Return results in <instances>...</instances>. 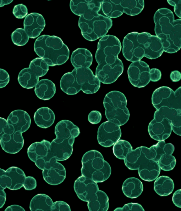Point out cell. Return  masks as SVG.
Wrapping results in <instances>:
<instances>
[{
	"instance_id": "6da1fadb",
	"label": "cell",
	"mask_w": 181,
	"mask_h": 211,
	"mask_svg": "<svg viewBox=\"0 0 181 211\" xmlns=\"http://www.w3.org/2000/svg\"><path fill=\"white\" fill-rule=\"evenodd\" d=\"M121 48L119 39L112 35H106L99 40L95 54L98 64L96 76L101 82L112 83L123 73V64L118 57Z\"/></svg>"
},
{
	"instance_id": "7a4b0ae2",
	"label": "cell",
	"mask_w": 181,
	"mask_h": 211,
	"mask_svg": "<svg viewBox=\"0 0 181 211\" xmlns=\"http://www.w3.org/2000/svg\"><path fill=\"white\" fill-rule=\"evenodd\" d=\"M122 44L124 57L132 62L141 60L144 57L155 59L164 52L160 39L147 32L129 33L124 37Z\"/></svg>"
},
{
	"instance_id": "3957f363",
	"label": "cell",
	"mask_w": 181,
	"mask_h": 211,
	"mask_svg": "<svg viewBox=\"0 0 181 211\" xmlns=\"http://www.w3.org/2000/svg\"><path fill=\"white\" fill-rule=\"evenodd\" d=\"M153 20L155 32L161 40L164 51L172 54L181 47V19H174L173 12L166 8L158 9Z\"/></svg>"
},
{
	"instance_id": "277c9868",
	"label": "cell",
	"mask_w": 181,
	"mask_h": 211,
	"mask_svg": "<svg viewBox=\"0 0 181 211\" xmlns=\"http://www.w3.org/2000/svg\"><path fill=\"white\" fill-rule=\"evenodd\" d=\"M60 85L61 90L68 95L76 94L80 90L91 94L98 91L101 82L89 68H75L63 75Z\"/></svg>"
},
{
	"instance_id": "5b68a950",
	"label": "cell",
	"mask_w": 181,
	"mask_h": 211,
	"mask_svg": "<svg viewBox=\"0 0 181 211\" xmlns=\"http://www.w3.org/2000/svg\"><path fill=\"white\" fill-rule=\"evenodd\" d=\"M34 51L49 66L63 65L69 58V50L59 37L43 35L38 37L34 44Z\"/></svg>"
},
{
	"instance_id": "8992f818",
	"label": "cell",
	"mask_w": 181,
	"mask_h": 211,
	"mask_svg": "<svg viewBox=\"0 0 181 211\" xmlns=\"http://www.w3.org/2000/svg\"><path fill=\"white\" fill-rule=\"evenodd\" d=\"M80 133L79 127L68 120L58 122L55 128V139L50 143V150L58 161L68 159L72 155L74 139Z\"/></svg>"
},
{
	"instance_id": "52a82bcc",
	"label": "cell",
	"mask_w": 181,
	"mask_h": 211,
	"mask_svg": "<svg viewBox=\"0 0 181 211\" xmlns=\"http://www.w3.org/2000/svg\"><path fill=\"white\" fill-rule=\"evenodd\" d=\"M81 175L97 183L107 180L111 173L109 164L104 160L101 154L96 150L89 151L83 155L81 160Z\"/></svg>"
},
{
	"instance_id": "ba28073f",
	"label": "cell",
	"mask_w": 181,
	"mask_h": 211,
	"mask_svg": "<svg viewBox=\"0 0 181 211\" xmlns=\"http://www.w3.org/2000/svg\"><path fill=\"white\" fill-rule=\"evenodd\" d=\"M103 104L108 121L120 126L129 120L130 114L126 107L127 100L122 92L115 90L109 92L105 95Z\"/></svg>"
},
{
	"instance_id": "9c48e42d",
	"label": "cell",
	"mask_w": 181,
	"mask_h": 211,
	"mask_svg": "<svg viewBox=\"0 0 181 211\" xmlns=\"http://www.w3.org/2000/svg\"><path fill=\"white\" fill-rule=\"evenodd\" d=\"M144 7L143 0H103L101 5L103 13L110 18H118L123 13L131 16L137 15Z\"/></svg>"
},
{
	"instance_id": "30bf717a",
	"label": "cell",
	"mask_w": 181,
	"mask_h": 211,
	"mask_svg": "<svg viewBox=\"0 0 181 211\" xmlns=\"http://www.w3.org/2000/svg\"><path fill=\"white\" fill-rule=\"evenodd\" d=\"M112 25L111 18L101 14L90 20L80 16L79 26L82 35L86 40L92 41L106 35Z\"/></svg>"
},
{
	"instance_id": "8fae6325",
	"label": "cell",
	"mask_w": 181,
	"mask_h": 211,
	"mask_svg": "<svg viewBox=\"0 0 181 211\" xmlns=\"http://www.w3.org/2000/svg\"><path fill=\"white\" fill-rule=\"evenodd\" d=\"M0 141L2 149L8 153H17L24 146L22 133L3 118L0 117Z\"/></svg>"
},
{
	"instance_id": "7c38bea8",
	"label": "cell",
	"mask_w": 181,
	"mask_h": 211,
	"mask_svg": "<svg viewBox=\"0 0 181 211\" xmlns=\"http://www.w3.org/2000/svg\"><path fill=\"white\" fill-rule=\"evenodd\" d=\"M49 70V66L40 57L33 60L29 67L19 72L18 80L19 84L26 89L33 88L39 81L40 77L45 76Z\"/></svg>"
},
{
	"instance_id": "4fadbf2b",
	"label": "cell",
	"mask_w": 181,
	"mask_h": 211,
	"mask_svg": "<svg viewBox=\"0 0 181 211\" xmlns=\"http://www.w3.org/2000/svg\"><path fill=\"white\" fill-rule=\"evenodd\" d=\"M50 142L43 140L40 142L32 143L27 149L29 159L35 163L40 169L50 168L58 161L53 156L50 150Z\"/></svg>"
},
{
	"instance_id": "5bb4252c",
	"label": "cell",
	"mask_w": 181,
	"mask_h": 211,
	"mask_svg": "<svg viewBox=\"0 0 181 211\" xmlns=\"http://www.w3.org/2000/svg\"><path fill=\"white\" fill-rule=\"evenodd\" d=\"M151 101L156 110L162 106L181 110V87L175 91L167 86L158 88L153 93Z\"/></svg>"
},
{
	"instance_id": "9a60e30c",
	"label": "cell",
	"mask_w": 181,
	"mask_h": 211,
	"mask_svg": "<svg viewBox=\"0 0 181 211\" xmlns=\"http://www.w3.org/2000/svg\"><path fill=\"white\" fill-rule=\"evenodd\" d=\"M150 70L149 65L144 61L140 60L132 62L127 71L130 82L138 88L145 87L150 81Z\"/></svg>"
},
{
	"instance_id": "2e32d148",
	"label": "cell",
	"mask_w": 181,
	"mask_h": 211,
	"mask_svg": "<svg viewBox=\"0 0 181 211\" xmlns=\"http://www.w3.org/2000/svg\"><path fill=\"white\" fill-rule=\"evenodd\" d=\"M103 0H71L70 8L75 14L82 16L86 20H90L98 16Z\"/></svg>"
},
{
	"instance_id": "e0dca14e",
	"label": "cell",
	"mask_w": 181,
	"mask_h": 211,
	"mask_svg": "<svg viewBox=\"0 0 181 211\" xmlns=\"http://www.w3.org/2000/svg\"><path fill=\"white\" fill-rule=\"evenodd\" d=\"M0 170V190L7 188L15 190L23 186L26 176L21 169L12 166L6 171L2 168Z\"/></svg>"
},
{
	"instance_id": "ac0fdd59",
	"label": "cell",
	"mask_w": 181,
	"mask_h": 211,
	"mask_svg": "<svg viewBox=\"0 0 181 211\" xmlns=\"http://www.w3.org/2000/svg\"><path fill=\"white\" fill-rule=\"evenodd\" d=\"M122 133L120 126L107 121L101 123L97 131V140L102 146H112L119 140Z\"/></svg>"
},
{
	"instance_id": "d6986e66",
	"label": "cell",
	"mask_w": 181,
	"mask_h": 211,
	"mask_svg": "<svg viewBox=\"0 0 181 211\" xmlns=\"http://www.w3.org/2000/svg\"><path fill=\"white\" fill-rule=\"evenodd\" d=\"M163 118L169 121L172 130L175 134L181 135V110L162 107L155 112L154 119L160 121Z\"/></svg>"
},
{
	"instance_id": "ffe728a7",
	"label": "cell",
	"mask_w": 181,
	"mask_h": 211,
	"mask_svg": "<svg viewBox=\"0 0 181 211\" xmlns=\"http://www.w3.org/2000/svg\"><path fill=\"white\" fill-rule=\"evenodd\" d=\"M74 187L78 197L86 202H88L90 197L99 190L97 183L82 175L75 181Z\"/></svg>"
},
{
	"instance_id": "44dd1931",
	"label": "cell",
	"mask_w": 181,
	"mask_h": 211,
	"mask_svg": "<svg viewBox=\"0 0 181 211\" xmlns=\"http://www.w3.org/2000/svg\"><path fill=\"white\" fill-rule=\"evenodd\" d=\"M147 147L144 146L145 155L142 159L138 170L140 177L147 181L156 179L160 174L161 169L157 162L148 158Z\"/></svg>"
},
{
	"instance_id": "7402d4cb",
	"label": "cell",
	"mask_w": 181,
	"mask_h": 211,
	"mask_svg": "<svg viewBox=\"0 0 181 211\" xmlns=\"http://www.w3.org/2000/svg\"><path fill=\"white\" fill-rule=\"evenodd\" d=\"M45 26V21L43 17L37 13H32L28 14L24 21V29L29 37L31 38L38 37Z\"/></svg>"
},
{
	"instance_id": "603a6c76",
	"label": "cell",
	"mask_w": 181,
	"mask_h": 211,
	"mask_svg": "<svg viewBox=\"0 0 181 211\" xmlns=\"http://www.w3.org/2000/svg\"><path fill=\"white\" fill-rule=\"evenodd\" d=\"M148 130L152 139L159 141L164 140L170 136L172 128L170 122L167 119L157 121L153 118L149 124Z\"/></svg>"
},
{
	"instance_id": "cb8c5ba5",
	"label": "cell",
	"mask_w": 181,
	"mask_h": 211,
	"mask_svg": "<svg viewBox=\"0 0 181 211\" xmlns=\"http://www.w3.org/2000/svg\"><path fill=\"white\" fill-rule=\"evenodd\" d=\"M43 178L49 184L57 185L61 183L66 176V169L61 163L56 162L48 169H44L42 171Z\"/></svg>"
},
{
	"instance_id": "d4e9b609",
	"label": "cell",
	"mask_w": 181,
	"mask_h": 211,
	"mask_svg": "<svg viewBox=\"0 0 181 211\" xmlns=\"http://www.w3.org/2000/svg\"><path fill=\"white\" fill-rule=\"evenodd\" d=\"M7 120L8 123L13 125L22 133L28 130L31 123L29 114L22 110H16L12 111L9 115Z\"/></svg>"
},
{
	"instance_id": "484cf974",
	"label": "cell",
	"mask_w": 181,
	"mask_h": 211,
	"mask_svg": "<svg viewBox=\"0 0 181 211\" xmlns=\"http://www.w3.org/2000/svg\"><path fill=\"white\" fill-rule=\"evenodd\" d=\"M92 58L91 53L88 50L79 48L72 52L70 61L75 68H88L92 64Z\"/></svg>"
},
{
	"instance_id": "4316f807",
	"label": "cell",
	"mask_w": 181,
	"mask_h": 211,
	"mask_svg": "<svg viewBox=\"0 0 181 211\" xmlns=\"http://www.w3.org/2000/svg\"><path fill=\"white\" fill-rule=\"evenodd\" d=\"M55 115L53 111L48 107H43L38 109L35 113L34 121L39 127L47 128L54 123Z\"/></svg>"
},
{
	"instance_id": "83f0119b",
	"label": "cell",
	"mask_w": 181,
	"mask_h": 211,
	"mask_svg": "<svg viewBox=\"0 0 181 211\" xmlns=\"http://www.w3.org/2000/svg\"><path fill=\"white\" fill-rule=\"evenodd\" d=\"M34 91L36 96L40 99L46 100L52 98L56 91L54 83L48 79L39 81L35 87Z\"/></svg>"
},
{
	"instance_id": "f1b7e54d",
	"label": "cell",
	"mask_w": 181,
	"mask_h": 211,
	"mask_svg": "<svg viewBox=\"0 0 181 211\" xmlns=\"http://www.w3.org/2000/svg\"><path fill=\"white\" fill-rule=\"evenodd\" d=\"M143 190L142 182L138 179L130 177L123 182L122 190L124 195L130 198H136L142 193Z\"/></svg>"
},
{
	"instance_id": "f546056e",
	"label": "cell",
	"mask_w": 181,
	"mask_h": 211,
	"mask_svg": "<svg viewBox=\"0 0 181 211\" xmlns=\"http://www.w3.org/2000/svg\"><path fill=\"white\" fill-rule=\"evenodd\" d=\"M87 202L88 209L90 211H107L109 208V198L107 195L99 190L90 197Z\"/></svg>"
},
{
	"instance_id": "4dcf8cb0",
	"label": "cell",
	"mask_w": 181,
	"mask_h": 211,
	"mask_svg": "<svg viewBox=\"0 0 181 211\" xmlns=\"http://www.w3.org/2000/svg\"><path fill=\"white\" fill-rule=\"evenodd\" d=\"M53 203L52 199L44 194H38L31 200L30 209L31 211H52Z\"/></svg>"
},
{
	"instance_id": "1f68e13d",
	"label": "cell",
	"mask_w": 181,
	"mask_h": 211,
	"mask_svg": "<svg viewBox=\"0 0 181 211\" xmlns=\"http://www.w3.org/2000/svg\"><path fill=\"white\" fill-rule=\"evenodd\" d=\"M174 188V184L173 180L167 176H162L157 177L154 182V190L160 196L169 195Z\"/></svg>"
},
{
	"instance_id": "d6a6232c",
	"label": "cell",
	"mask_w": 181,
	"mask_h": 211,
	"mask_svg": "<svg viewBox=\"0 0 181 211\" xmlns=\"http://www.w3.org/2000/svg\"><path fill=\"white\" fill-rule=\"evenodd\" d=\"M144 146L137 148L128 153L124 160L126 166L130 170L138 169L145 155Z\"/></svg>"
},
{
	"instance_id": "836d02e7",
	"label": "cell",
	"mask_w": 181,
	"mask_h": 211,
	"mask_svg": "<svg viewBox=\"0 0 181 211\" xmlns=\"http://www.w3.org/2000/svg\"><path fill=\"white\" fill-rule=\"evenodd\" d=\"M149 148L151 159L156 162L163 154H172L175 149L173 145L171 143L166 144L164 140L158 141Z\"/></svg>"
},
{
	"instance_id": "e575fe53",
	"label": "cell",
	"mask_w": 181,
	"mask_h": 211,
	"mask_svg": "<svg viewBox=\"0 0 181 211\" xmlns=\"http://www.w3.org/2000/svg\"><path fill=\"white\" fill-rule=\"evenodd\" d=\"M132 147L128 141L124 140L118 141L114 145L112 150L115 156L120 159L124 160L127 154L132 151Z\"/></svg>"
},
{
	"instance_id": "d590c367",
	"label": "cell",
	"mask_w": 181,
	"mask_h": 211,
	"mask_svg": "<svg viewBox=\"0 0 181 211\" xmlns=\"http://www.w3.org/2000/svg\"><path fill=\"white\" fill-rule=\"evenodd\" d=\"M157 162L160 169L164 171H170L175 166L176 160L172 154H165L161 156Z\"/></svg>"
},
{
	"instance_id": "8d00e7d4",
	"label": "cell",
	"mask_w": 181,
	"mask_h": 211,
	"mask_svg": "<svg viewBox=\"0 0 181 211\" xmlns=\"http://www.w3.org/2000/svg\"><path fill=\"white\" fill-rule=\"evenodd\" d=\"M13 43L18 46L25 45L28 42L29 37L24 29L18 28L14 30L11 35Z\"/></svg>"
},
{
	"instance_id": "74e56055",
	"label": "cell",
	"mask_w": 181,
	"mask_h": 211,
	"mask_svg": "<svg viewBox=\"0 0 181 211\" xmlns=\"http://www.w3.org/2000/svg\"><path fill=\"white\" fill-rule=\"evenodd\" d=\"M13 13L16 18L23 19L28 15V9L26 6L23 4H18L14 7Z\"/></svg>"
},
{
	"instance_id": "f35d334b",
	"label": "cell",
	"mask_w": 181,
	"mask_h": 211,
	"mask_svg": "<svg viewBox=\"0 0 181 211\" xmlns=\"http://www.w3.org/2000/svg\"><path fill=\"white\" fill-rule=\"evenodd\" d=\"M114 211H145L142 206L139 203H129L125 204L122 207L116 208Z\"/></svg>"
},
{
	"instance_id": "ab89813d",
	"label": "cell",
	"mask_w": 181,
	"mask_h": 211,
	"mask_svg": "<svg viewBox=\"0 0 181 211\" xmlns=\"http://www.w3.org/2000/svg\"><path fill=\"white\" fill-rule=\"evenodd\" d=\"M52 211H70L69 205L61 201H56L53 202L52 207Z\"/></svg>"
},
{
	"instance_id": "60d3db41",
	"label": "cell",
	"mask_w": 181,
	"mask_h": 211,
	"mask_svg": "<svg viewBox=\"0 0 181 211\" xmlns=\"http://www.w3.org/2000/svg\"><path fill=\"white\" fill-rule=\"evenodd\" d=\"M102 118L101 113L96 110H93L89 114L88 120L89 122L92 124H95L99 123Z\"/></svg>"
},
{
	"instance_id": "b9f144b4",
	"label": "cell",
	"mask_w": 181,
	"mask_h": 211,
	"mask_svg": "<svg viewBox=\"0 0 181 211\" xmlns=\"http://www.w3.org/2000/svg\"><path fill=\"white\" fill-rule=\"evenodd\" d=\"M37 186L36 180L31 176L26 177L23 187L25 190H31L35 189Z\"/></svg>"
},
{
	"instance_id": "7bdbcfd3",
	"label": "cell",
	"mask_w": 181,
	"mask_h": 211,
	"mask_svg": "<svg viewBox=\"0 0 181 211\" xmlns=\"http://www.w3.org/2000/svg\"><path fill=\"white\" fill-rule=\"evenodd\" d=\"M10 80L9 75L5 70L0 69V88L5 87L8 83Z\"/></svg>"
},
{
	"instance_id": "ee69618b",
	"label": "cell",
	"mask_w": 181,
	"mask_h": 211,
	"mask_svg": "<svg viewBox=\"0 0 181 211\" xmlns=\"http://www.w3.org/2000/svg\"><path fill=\"white\" fill-rule=\"evenodd\" d=\"M168 3L174 7V11L176 15L180 19L181 18V0H167Z\"/></svg>"
},
{
	"instance_id": "f6af8a7d",
	"label": "cell",
	"mask_w": 181,
	"mask_h": 211,
	"mask_svg": "<svg viewBox=\"0 0 181 211\" xmlns=\"http://www.w3.org/2000/svg\"><path fill=\"white\" fill-rule=\"evenodd\" d=\"M150 81L156 82L159 81L161 78L162 73L158 69L154 68L150 70Z\"/></svg>"
},
{
	"instance_id": "bcb514c9",
	"label": "cell",
	"mask_w": 181,
	"mask_h": 211,
	"mask_svg": "<svg viewBox=\"0 0 181 211\" xmlns=\"http://www.w3.org/2000/svg\"><path fill=\"white\" fill-rule=\"evenodd\" d=\"M181 189L178 190L174 193L172 197V201L174 204L177 207H181Z\"/></svg>"
},
{
	"instance_id": "7dc6e473",
	"label": "cell",
	"mask_w": 181,
	"mask_h": 211,
	"mask_svg": "<svg viewBox=\"0 0 181 211\" xmlns=\"http://www.w3.org/2000/svg\"><path fill=\"white\" fill-rule=\"evenodd\" d=\"M170 77L171 80L173 82H177L181 79V74L178 71L175 70L171 72Z\"/></svg>"
},
{
	"instance_id": "c3c4849f",
	"label": "cell",
	"mask_w": 181,
	"mask_h": 211,
	"mask_svg": "<svg viewBox=\"0 0 181 211\" xmlns=\"http://www.w3.org/2000/svg\"><path fill=\"white\" fill-rule=\"evenodd\" d=\"M5 211H25L21 206L18 205H12L7 207Z\"/></svg>"
},
{
	"instance_id": "681fc988",
	"label": "cell",
	"mask_w": 181,
	"mask_h": 211,
	"mask_svg": "<svg viewBox=\"0 0 181 211\" xmlns=\"http://www.w3.org/2000/svg\"><path fill=\"white\" fill-rule=\"evenodd\" d=\"M6 194L3 190H0V208L4 204L6 201Z\"/></svg>"
},
{
	"instance_id": "f907efd6",
	"label": "cell",
	"mask_w": 181,
	"mask_h": 211,
	"mask_svg": "<svg viewBox=\"0 0 181 211\" xmlns=\"http://www.w3.org/2000/svg\"><path fill=\"white\" fill-rule=\"evenodd\" d=\"M13 0H0V7L3 6L5 5L10 4Z\"/></svg>"
}]
</instances>
